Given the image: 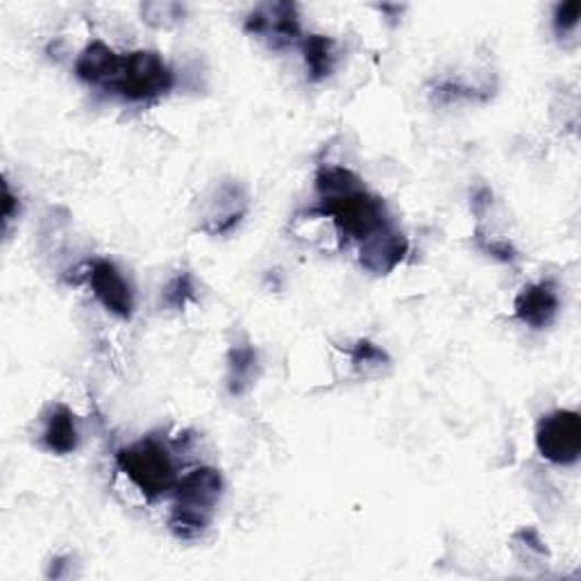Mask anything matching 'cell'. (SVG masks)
Listing matches in <instances>:
<instances>
[{
  "label": "cell",
  "instance_id": "8",
  "mask_svg": "<svg viewBox=\"0 0 581 581\" xmlns=\"http://www.w3.org/2000/svg\"><path fill=\"white\" fill-rule=\"evenodd\" d=\"M407 252L409 239L396 228V223H391L389 228H384L360 246V264L373 275H389L405 262Z\"/></svg>",
  "mask_w": 581,
  "mask_h": 581
},
{
  "label": "cell",
  "instance_id": "12",
  "mask_svg": "<svg viewBox=\"0 0 581 581\" xmlns=\"http://www.w3.org/2000/svg\"><path fill=\"white\" fill-rule=\"evenodd\" d=\"M260 352H257L250 343L232 345L228 352V391L230 396L239 398L246 396L260 377Z\"/></svg>",
  "mask_w": 581,
  "mask_h": 581
},
{
  "label": "cell",
  "instance_id": "11",
  "mask_svg": "<svg viewBox=\"0 0 581 581\" xmlns=\"http://www.w3.org/2000/svg\"><path fill=\"white\" fill-rule=\"evenodd\" d=\"M42 441L48 452L53 455H71L78 449L80 432L76 423V413L67 405H55L46 418V428L42 434Z\"/></svg>",
  "mask_w": 581,
  "mask_h": 581
},
{
  "label": "cell",
  "instance_id": "17",
  "mask_svg": "<svg viewBox=\"0 0 581 581\" xmlns=\"http://www.w3.org/2000/svg\"><path fill=\"white\" fill-rule=\"evenodd\" d=\"M579 16H581V3H577V0H572V3H559L555 8V16H552L557 35L563 37V35H568V32L577 30Z\"/></svg>",
  "mask_w": 581,
  "mask_h": 581
},
{
  "label": "cell",
  "instance_id": "7",
  "mask_svg": "<svg viewBox=\"0 0 581 581\" xmlns=\"http://www.w3.org/2000/svg\"><path fill=\"white\" fill-rule=\"evenodd\" d=\"M89 284H91L95 300H99L110 314L123 320L133 318L135 294L114 262L95 260L89 269Z\"/></svg>",
  "mask_w": 581,
  "mask_h": 581
},
{
  "label": "cell",
  "instance_id": "3",
  "mask_svg": "<svg viewBox=\"0 0 581 581\" xmlns=\"http://www.w3.org/2000/svg\"><path fill=\"white\" fill-rule=\"evenodd\" d=\"M116 466L148 500L167 495L180 481L169 447L152 436L121 447Z\"/></svg>",
  "mask_w": 581,
  "mask_h": 581
},
{
  "label": "cell",
  "instance_id": "16",
  "mask_svg": "<svg viewBox=\"0 0 581 581\" xmlns=\"http://www.w3.org/2000/svg\"><path fill=\"white\" fill-rule=\"evenodd\" d=\"M184 5L180 3H146L141 5V16L152 27H171L184 19Z\"/></svg>",
  "mask_w": 581,
  "mask_h": 581
},
{
  "label": "cell",
  "instance_id": "20",
  "mask_svg": "<svg viewBox=\"0 0 581 581\" xmlns=\"http://www.w3.org/2000/svg\"><path fill=\"white\" fill-rule=\"evenodd\" d=\"M16 205H19V201L14 198V193H12L10 184L3 182V220H5V228H8L10 220H12L14 214H16Z\"/></svg>",
  "mask_w": 581,
  "mask_h": 581
},
{
  "label": "cell",
  "instance_id": "19",
  "mask_svg": "<svg viewBox=\"0 0 581 581\" xmlns=\"http://www.w3.org/2000/svg\"><path fill=\"white\" fill-rule=\"evenodd\" d=\"M479 246H481L483 252H489L491 257H495V260H500V262H515V260H519V252H515V250H513L509 243H504V241H491V243L479 241Z\"/></svg>",
  "mask_w": 581,
  "mask_h": 581
},
{
  "label": "cell",
  "instance_id": "4",
  "mask_svg": "<svg viewBox=\"0 0 581 581\" xmlns=\"http://www.w3.org/2000/svg\"><path fill=\"white\" fill-rule=\"evenodd\" d=\"M175 84L169 64L155 50H133L121 57V67L110 91L130 103H148L167 95Z\"/></svg>",
  "mask_w": 581,
  "mask_h": 581
},
{
  "label": "cell",
  "instance_id": "6",
  "mask_svg": "<svg viewBox=\"0 0 581 581\" xmlns=\"http://www.w3.org/2000/svg\"><path fill=\"white\" fill-rule=\"evenodd\" d=\"M248 35L269 42L273 48L296 44L303 35L298 8L294 3H266L254 8L243 23Z\"/></svg>",
  "mask_w": 581,
  "mask_h": 581
},
{
  "label": "cell",
  "instance_id": "5",
  "mask_svg": "<svg viewBox=\"0 0 581 581\" xmlns=\"http://www.w3.org/2000/svg\"><path fill=\"white\" fill-rule=\"evenodd\" d=\"M538 455L555 466H572L581 455V418L572 409H557L536 428Z\"/></svg>",
  "mask_w": 581,
  "mask_h": 581
},
{
  "label": "cell",
  "instance_id": "10",
  "mask_svg": "<svg viewBox=\"0 0 581 581\" xmlns=\"http://www.w3.org/2000/svg\"><path fill=\"white\" fill-rule=\"evenodd\" d=\"M121 57L123 55L112 50L105 42H91L76 61V76L87 84H101L107 89L118 73Z\"/></svg>",
  "mask_w": 581,
  "mask_h": 581
},
{
  "label": "cell",
  "instance_id": "9",
  "mask_svg": "<svg viewBox=\"0 0 581 581\" xmlns=\"http://www.w3.org/2000/svg\"><path fill=\"white\" fill-rule=\"evenodd\" d=\"M515 316L521 322H525L532 330H545L550 328L561 311V298L557 284L545 280L536 284H527L519 298L513 303Z\"/></svg>",
  "mask_w": 581,
  "mask_h": 581
},
{
  "label": "cell",
  "instance_id": "1",
  "mask_svg": "<svg viewBox=\"0 0 581 581\" xmlns=\"http://www.w3.org/2000/svg\"><path fill=\"white\" fill-rule=\"evenodd\" d=\"M318 214L330 216L343 239L360 246L394 223L386 203L345 167H326L316 175Z\"/></svg>",
  "mask_w": 581,
  "mask_h": 581
},
{
  "label": "cell",
  "instance_id": "14",
  "mask_svg": "<svg viewBox=\"0 0 581 581\" xmlns=\"http://www.w3.org/2000/svg\"><path fill=\"white\" fill-rule=\"evenodd\" d=\"M350 357H352L354 368L362 371L364 375H377V373H381V368L391 366L389 352L379 348L377 343L368 341V339H362V341L354 343L350 350Z\"/></svg>",
  "mask_w": 581,
  "mask_h": 581
},
{
  "label": "cell",
  "instance_id": "2",
  "mask_svg": "<svg viewBox=\"0 0 581 581\" xmlns=\"http://www.w3.org/2000/svg\"><path fill=\"white\" fill-rule=\"evenodd\" d=\"M225 479L220 470L203 466L178 481L175 502L169 515V529L182 540L198 538L209 525L223 498Z\"/></svg>",
  "mask_w": 581,
  "mask_h": 581
},
{
  "label": "cell",
  "instance_id": "13",
  "mask_svg": "<svg viewBox=\"0 0 581 581\" xmlns=\"http://www.w3.org/2000/svg\"><path fill=\"white\" fill-rule=\"evenodd\" d=\"M303 55H305L309 78L314 82L326 80L334 73V67H337L334 39H330L326 35H307L303 39Z\"/></svg>",
  "mask_w": 581,
  "mask_h": 581
},
{
  "label": "cell",
  "instance_id": "15",
  "mask_svg": "<svg viewBox=\"0 0 581 581\" xmlns=\"http://www.w3.org/2000/svg\"><path fill=\"white\" fill-rule=\"evenodd\" d=\"M191 300H196V284H193V275L191 273H178L164 286V290H161V305H164L167 309L180 311Z\"/></svg>",
  "mask_w": 581,
  "mask_h": 581
},
{
  "label": "cell",
  "instance_id": "18",
  "mask_svg": "<svg viewBox=\"0 0 581 581\" xmlns=\"http://www.w3.org/2000/svg\"><path fill=\"white\" fill-rule=\"evenodd\" d=\"M513 545L515 547H525L527 552L536 555V557H550L547 552V545L540 540L538 532L534 527H521L519 532L513 534Z\"/></svg>",
  "mask_w": 581,
  "mask_h": 581
}]
</instances>
